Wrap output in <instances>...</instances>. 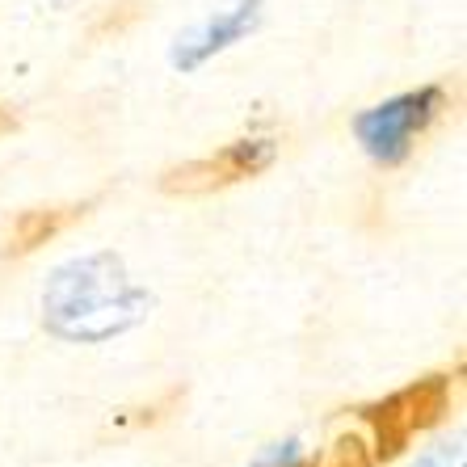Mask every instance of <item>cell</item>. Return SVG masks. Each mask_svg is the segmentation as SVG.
Segmentation results:
<instances>
[{
  "mask_svg": "<svg viewBox=\"0 0 467 467\" xmlns=\"http://www.w3.org/2000/svg\"><path fill=\"white\" fill-rule=\"evenodd\" d=\"M152 299L135 286L114 253L67 261L51 274L43 295V325L64 341H109L135 328Z\"/></svg>",
  "mask_w": 467,
  "mask_h": 467,
  "instance_id": "obj_1",
  "label": "cell"
},
{
  "mask_svg": "<svg viewBox=\"0 0 467 467\" xmlns=\"http://www.w3.org/2000/svg\"><path fill=\"white\" fill-rule=\"evenodd\" d=\"M451 388H455V379L438 370V375H425V379L409 383V388L391 391L383 400L362 404L358 421L367 425L375 467L400 459L404 446L413 442L417 434H425V430H434L438 421H446V413H451Z\"/></svg>",
  "mask_w": 467,
  "mask_h": 467,
  "instance_id": "obj_2",
  "label": "cell"
},
{
  "mask_svg": "<svg viewBox=\"0 0 467 467\" xmlns=\"http://www.w3.org/2000/svg\"><path fill=\"white\" fill-rule=\"evenodd\" d=\"M446 109V88L442 85H425L413 93L383 101L375 109H362L354 119V135H358L362 152L383 169H396L413 156V143L425 130L438 122V114Z\"/></svg>",
  "mask_w": 467,
  "mask_h": 467,
  "instance_id": "obj_3",
  "label": "cell"
},
{
  "mask_svg": "<svg viewBox=\"0 0 467 467\" xmlns=\"http://www.w3.org/2000/svg\"><path fill=\"white\" fill-rule=\"evenodd\" d=\"M278 156L274 140H236L228 148H219L215 156H202V161H185L177 169L161 177V190L173 198H198V194H215V190H228L249 177L265 173Z\"/></svg>",
  "mask_w": 467,
  "mask_h": 467,
  "instance_id": "obj_4",
  "label": "cell"
},
{
  "mask_svg": "<svg viewBox=\"0 0 467 467\" xmlns=\"http://www.w3.org/2000/svg\"><path fill=\"white\" fill-rule=\"evenodd\" d=\"M257 13H261V0H236L232 9H219L211 22H202L194 34H185L182 43H177L173 64L182 67V72H194V67H202L211 55H219L223 47L240 43V38H244V34L257 26Z\"/></svg>",
  "mask_w": 467,
  "mask_h": 467,
  "instance_id": "obj_5",
  "label": "cell"
},
{
  "mask_svg": "<svg viewBox=\"0 0 467 467\" xmlns=\"http://www.w3.org/2000/svg\"><path fill=\"white\" fill-rule=\"evenodd\" d=\"M88 215V202H59V207H34L22 211V215L9 223L5 240H0V257H30L34 249H43L47 240L64 236L72 223Z\"/></svg>",
  "mask_w": 467,
  "mask_h": 467,
  "instance_id": "obj_6",
  "label": "cell"
},
{
  "mask_svg": "<svg viewBox=\"0 0 467 467\" xmlns=\"http://www.w3.org/2000/svg\"><path fill=\"white\" fill-rule=\"evenodd\" d=\"M299 467H375V451H370L367 434L346 430V434H337L325 451H316V455Z\"/></svg>",
  "mask_w": 467,
  "mask_h": 467,
  "instance_id": "obj_7",
  "label": "cell"
},
{
  "mask_svg": "<svg viewBox=\"0 0 467 467\" xmlns=\"http://www.w3.org/2000/svg\"><path fill=\"white\" fill-rule=\"evenodd\" d=\"M143 17V0H119L101 13V22L93 26V38H109V34H122Z\"/></svg>",
  "mask_w": 467,
  "mask_h": 467,
  "instance_id": "obj_8",
  "label": "cell"
},
{
  "mask_svg": "<svg viewBox=\"0 0 467 467\" xmlns=\"http://www.w3.org/2000/svg\"><path fill=\"white\" fill-rule=\"evenodd\" d=\"M182 396H185L182 388L164 391V400H156L152 409H140V413L130 417V421H135V425H156V421H164V417H169V409H177V404H182Z\"/></svg>",
  "mask_w": 467,
  "mask_h": 467,
  "instance_id": "obj_9",
  "label": "cell"
},
{
  "mask_svg": "<svg viewBox=\"0 0 467 467\" xmlns=\"http://www.w3.org/2000/svg\"><path fill=\"white\" fill-rule=\"evenodd\" d=\"M417 467H463V446H434Z\"/></svg>",
  "mask_w": 467,
  "mask_h": 467,
  "instance_id": "obj_10",
  "label": "cell"
},
{
  "mask_svg": "<svg viewBox=\"0 0 467 467\" xmlns=\"http://www.w3.org/2000/svg\"><path fill=\"white\" fill-rule=\"evenodd\" d=\"M17 127H22V119H17V109H13V106H0V135H13Z\"/></svg>",
  "mask_w": 467,
  "mask_h": 467,
  "instance_id": "obj_11",
  "label": "cell"
}]
</instances>
